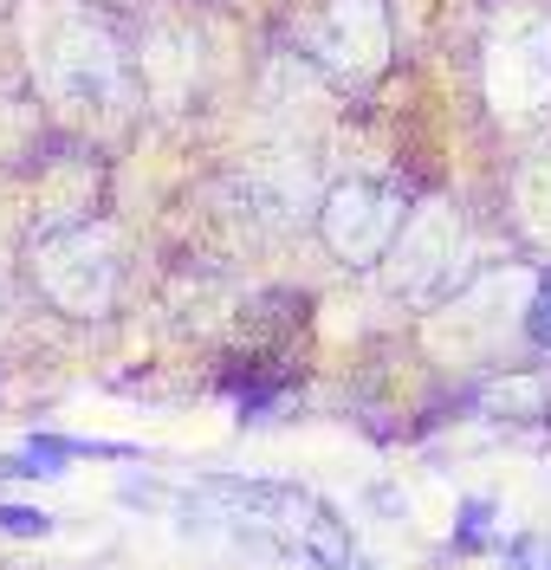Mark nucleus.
<instances>
[{"label": "nucleus", "mask_w": 551, "mask_h": 570, "mask_svg": "<svg viewBox=\"0 0 551 570\" xmlns=\"http://www.w3.org/2000/svg\"><path fill=\"white\" fill-rule=\"evenodd\" d=\"M403 214H409V195L390 188V181H337L318 208V227L337 259L351 266H376L383 253L396 247L403 234Z\"/></svg>", "instance_id": "obj_3"}, {"label": "nucleus", "mask_w": 551, "mask_h": 570, "mask_svg": "<svg viewBox=\"0 0 551 570\" xmlns=\"http://www.w3.org/2000/svg\"><path fill=\"white\" fill-rule=\"evenodd\" d=\"M486 525H493V505H486V499H468V512H461V525H454V544L474 551L480 538H486Z\"/></svg>", "instance_id": "obj_4"}, {"label": "nucleus", "mask_w": 551, "mask_h": 570, "mask_svg": "<svg viewBox=\"0 0 551 570\" xmlns=\"http://www.w3.org/2000/svg\"><path fill=\"white\" fill-rule=\"evenodd\" d=\"M506 564L513 570H551V544L545 538H519L513 551H506Z\"/></svg>", "instance_id": "obj_5"}, {"label": "nucleus", "mask_w": 551, "mask_h": 570, "mask_svg": "<svg viewBox=\"0 0 551 570\" xmlns=\"http://www.w3.org/2000/svg\"><path fill=\"white\" fill-rule=\"evenodd\" d=\"M33 279H39V292H46L59 312H72V318L110 312V298H117V247H110L105 227L46 234L33 247Z\"/></svg>", "instance_id": "obj_2"}, {"label": "nucleus", "mask_w": 551, "mask_h": 570, "mask_svg": "<svg viewBox=\"0 0 551 570\" xmlns=\"http://www.w3.org/2000/svg\"><path fill=\"white\" fill-rule=\"evenodd\" d=\"M227 493H234V499H220V505L234 512V525H240V532L273 538L279 551H293V558H305V564H318V570H344L351 538H344V525H337L312 493L273 487V480H254V487H240V480H234Z\"/></svg>", "instance_id": "obj_1"}, {"label": "nucleus", "mask_w": 551, "mask_h": 570, "mask_svg": "<svg viewBox=\"0 0 551 570\" xmlns=\"http://www.w3.org/2000/svg\"><path fill=\"white\" fill-rule=\"evenodd\" d=\"M525 331H532V344H539V351H551V279L539 285V298H532V318H525Z\"/></svg>", "instance_id": "obj_6"}, {"label": "nucleus", "mask_w": 551, "mask_h": 570, "mask_svg": "<svg viewBox=\"0 0 551 570\" xmlns=\"http://www.w3.org/2000/svg\"><path fill=\"white\" fill-rule=\"evenodd\" d=\"M0 525H7V532H27V538L52 532V519H46V512H20V505H0Z\"/></svg>", "instance_id": "obj_7"}]
</instances>
